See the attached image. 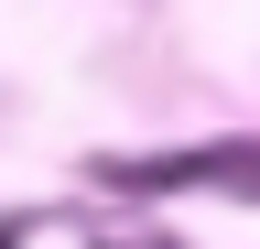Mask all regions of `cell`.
I'll return each mask as SVG.
<instances>
[{
	"label": "cell",
	"mask_w": 260,
	"mask_h": 249,
	"mask_svg": "<svg viewBox=\"0 0 260 249\" xmlns=\"http://www.w3.org/2000/svg\"><path fill=\"white\" fill-rule=\"evenodd\" d=\"M98 184H130V195H152V184H228V195H249V206H260V141L152 152V163H98Z\"/></svg>",
	"instance_id": "1"
}]
</instances>
